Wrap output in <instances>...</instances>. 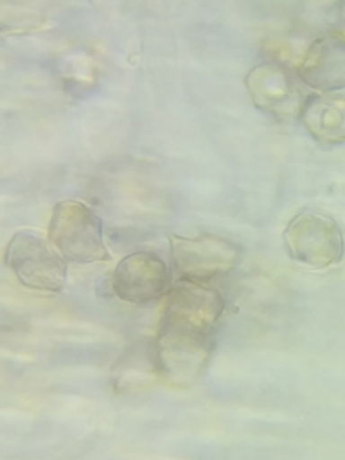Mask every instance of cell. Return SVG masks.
I'll return each mask as SVG.
<instances>
[{
	"mask_svg": "<svg viewBox=\"0 0 345 460\" xmlns=\"http://www.w3.org/2000/svg\"><path fill=\"white\" fill-rule=\"evenodd\" d=\"M160 380L154 355V338L142 340L125 349L121 358L113 367L111 385L118 395H133L148 390Z\"/></svg>",
	"mask_w": 345,
	"mask_h": 460,
	"instance_id": "11",
	"label": "cell"
},
{
	"mask_svg": "<svg viewBox=\"0 0 345 460\" xmlns=\"http://www.w3.org/2000/svg\"><path fill=\"white\" fill-rule=\"evenodd\" d=\"M49 240L69 263L93 265L110 259L102 219L93 208L77 199H64L54 206Z\"/></svg>",
	"mask_w": 345,
	"mask_h": 460,
	"instance_id": "1",
	"label": "cell"
},
{
	"mask_svg": "<svg viewBox=\"0 0 345 460\" xmlns=\"http://www.w3.org/2000/svg\"><path fill=\"white\" fill-rule=\"evenodd\" d=\"M223 311L225 301L217 290H213L208 284L179 279L171 284L165 294L162 324L215 336Z\"/></svg>",
	"mask_w": 345,
	"mask_h": 460,
	"instance_id": "7",
	"label": "cell"
},
{
	"mask_svg": "<svg viewBox=\"0 0 345 460\" xmlns=\"http://www.w3.org/2000/svg\"><path fill=\"white\" fill-rule=\"evenodd\" d=\"M171 265L181 280L208 284L233 272L242 257L236 242L204 233L196 236L171 234Z\"/></svg>",
	"mask_w": 345,
	"mask_h": 460,
	"instance_id": "3",
	"label": "cell"
},
{
	"mask_svg": "<svg viewBox=\"0 0 345 460\" xmlns=\"http://www.w3.org/2000/svg\"><path fill=\"white\" fill-rule=\"evenodd\" d=\"M297 77L309 91L338 93L345 84L343 31H330L309 42L304 60L297 66Z\"/></svg>",
	"mask_w": 345,
	"mask_h": 460,
	"instance_id": "9",
	"label": "cell"
},
{
	"mask_svg": "<svg viewBox=\"0 0 345 460\" xmlns=\"http://www.w3.org/2000/svg\"><path fill=\"white\" fill-rule=\"evenodd\" d=\"M215 340L211 334L162 324L154 338V355L160 380L171 385H192L209 365Z\"/></svg>",
	"mask_w": 345,
	"mask_h": 460,
	"instance_id": "2",
	"label": "cell"
},
{
	"mask_svg": "<svg viewBox=\"0 0 345 460\" xmlns=\"http://www.w3.org/2000/svg\"><path fill=\"white\" fill-rule=\"evenodd\" d=\"M284 246L294 261L324 269L343 257V233L330 215L299 211L284 228Z\"/></svg>",
	"mask_w": 345,
	"mask_h": 460,
	"instance_id": "5",
	"label": "cell"
},
{
	"mask_svg": "<svg viewBox=\"0 0 345 460\" xmlns=\"http://www.w3.org/2000/svg\"><path fill=\"white\" fill-rule=\"evenodd\" d=\"M4 263L29 290L60 294L67 280L66 259L39 234L25 230L10 238Z\"/></svg>",
	"mask_w": 345,
	"mask_h": 460,
	"instance_id": "4",
	"label": "cell"
},
{
	"mask_svg": "<svg viewBox=\"0 0 345 460\" xmlns=\"http://www.w3.org/2000/svg\"><path fill=\"white\" fill-rule=\"evenodd\" d=\"M171 270L160 255L135 252L125 255L111 272V292L123 304L146 305L165 297Z\"/></svg>",
	"mask_w": 345,
	"mask_h": 460,
	"instance_id": "8",
	"label": "cell"
},
{
	"mask_svg": "<svg viewBox=\"0 0 345 460\" xmlns=\"http://www.w3.org/2000/svg\"><path fill=\"white\" fill-rule=\"evenodd\" d=\"M246 89L255 108L272 115L280 123L299 119L301 110L313 94L301 83L296 69L275 62L255 66L246 75Z\"/></svg>",
	"mask_w": 345,
	"mask_h": 460,
	"instance_id": "6",
	"label": "cell"
},
{
	"mask_svg": "<svg viewBox=\"0 0 345 460\" xmlns=\"http://www.w3.org/2000/svg\"><path fill=\"white\" fill-rule=\"evenodd\" d=\"M343 91L338 93H313L299 113L313 138L334 146L345 140V110Z\"/></svg>",
	"mask_w": 345,
	"mask_h": 460,
	"instance_id": "10",
	"label": "cell"
}]
</instances>
